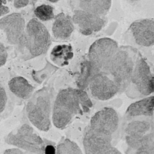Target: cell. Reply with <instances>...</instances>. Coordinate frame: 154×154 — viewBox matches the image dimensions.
<instances>
[{
  "instance_id": "1",
  "label": "cell",
  "mask_w": 154,
  "mask_h": 154,
  "mask_svg": "<svg viewBox=\"0 0 154 154\" xmlns=\"http://www.w3.org/2000/svg\"><path fill=\"white\" fill-rule=\"evenodd\" d=\"M92 105L91 100L84 91L71 88L62 90L54 104L53 123L58 128H63L75 115L88 111Z\"/></svg>"
},
{
  "instance_id": "2",
  "label": "cell",
  "mask_w": 154,
  "mask_h": 154,
  "mask_svg": "<svg viewBox=\"0 0 154 154\" xmlns=\"http://www.w3.org/2000/svg\"><path fill=\"white\" fill-rule=\"evenodd\" d=\"M27 116L30 122L43 131H48L51 125V103L50 94L46 88L32 94L26 107Z\"/></svg>"
},
{
  "instance_id": "3",
  "label": "cell",
  "mask_w": 154,
  "mask_h": 154,
  "mask_svg": "<svg viewBox=\"0 0 154 154\" xmlns=\"http://www.w3.org/2000/svg\"><path fill=\"white\" fill-rule=\"evenodd\" d=\"M52 44L51 36L45 26L38 19L30 20L26 26L25 49L35 58L46 54Z\"/></svg>"
},
{
  "instance_id": "4",
  "label": "cell",
  "mask_w": 154,
  "mask_h": 154,
  "mask_svg": "<svg viewBox=\"0 0 154 154\" xmlns=\"http://www.w3.org/2000/svg\"><path fill=\"white\" fill-rule=\"evenodd\" d=\"M5 142L35 154L45 153L44 140L30 125L24 124L10 132L4 138Z\"/></svg>"
},
{
  "instance_id": "5",
  "label": "cell",
  "mask_w": 154,
  "mask_h": 154,
  "mask_svg": "<svg viewBox=\"0 0 154 154\" xmlns=\"http://www.w3.org/2000/svg\"><path fill=\"white\" fill-rule=\"evenodd\" d=\"M134 67L129 54L124 50H118L111 62L108 73L112 76L119 92L124 91L130 84Z\"/></svg>"
},
{
  "instance_id": "6",
  "label": "cell",
  "mask_w": 154,
  "mask_h": 154,
  "mask_svg": "<svg viewBox=\"0 0 154 154\" xmlns=\"http://www.w3.org/2000/svg\"><path fill=\"white\" fill-rule=\"evenodd\" d=\"M118 50L115 40L108 38L98 39L89 49V61L100 72L107 73L111 62Z\"/></svg>"
},
{
  "instance_id": "7",
  "label": "cell",
  "mask_w": 154,
  "mask_h": 154,
  "mask_svg": "<svg viewBox=\"0 0 154 154\" xmlns=\"http://www.w3.org/2000/svg\"><path fill=\"white\" fill-rule=\"evenodd\" d=\"M26 20L21 14L13 13L0 19V29L5 33L8 43L25 50Z\"/></svg>"
},
{
  "instance_id": "8",
  "label": "cell",
  "mask_w": 154,
  "mask_h": 154,
  "mask_svg": "<svg viewBox=\"0 0 154 154\" xmlns=\"http://www.w3.org/2000/svg\"><path fill=\"white\" fill-rule=\"evenodd\" d=\"M83 145L86 154H121L112 145L111 135L97 132L90 127L85 134Z\"/></svg>"
},
{
  "instance_id": "9",
  "label": "cell",
  "mask_w": 154,
  "mask_h": 154,
  "mask_svg": "<svg viewBox=\"0 0 154 154\" xmlns=\"http://www.w3.org/2000/svg\"><path fill=\"white\" fill-rule=\"evenodd\" d=\"M119 123L116 111L112 108H105L92 117L90 127L97 132L112 135L118 129Z\"/></svg>"
},
{
  "instance_id": "10",
  "label": "cell",
  "mask_w": 154,
  "mask_h": 154,
  "mask_svg": "<svg viewBox=\"0 0 154 154\" xmlns=\"http://www.w3.org/2000/svg\"><path fill=\"white\" fill-rule=\"evenodd\" d=\"M89 85L93 97L99 100H109L119 92L118 87L113 80L103 73L95 75Z\"/></svg>"
},
{
  "instance_id": "11",
  "label": "cell",
  "mask_w": 154,
  "mask_h": 154,
  "mask_svg": "<svg viewBox=\"0 0 154 154\" xmlns=\"http://www.w3.org/2000/svg\"><path fill=\"white\" fill-rule=\"evenodd\" d=\"M131 82L143 95H149L154 91V75L144 59H140L135 66Z\"/></svg>"
},
{
  "instance_id": "12",
  "label": "cell",
  "mask_w": 154,
  "mask_h": 154,
  "mask_svg": "<svg viewBox=\"0 0 154 154\" xmlns=\"http://www.w3.org/2000/svg\"><path fill=\"white\" fill-rule=\"evenodd\" d=\"M73 22L79 28L83 35H89L100 31L104 26L102 16L80 10H75L73 16Z\"/></svg>"
},
{
  "instance_id": "13",
  "label": "cell",
  "mask_w": 154,
  "mask_h": 154,
  "mask_svg": "<svg viewBox=\"0 0 154 154\" xmlns=\"http://www.w3.org/2000/svg\"><path fill=\"white\" fill-rule=\"evenodd\" d=\"M130 29L136 43L148 47L154 44V22L153 19H146L131 24Z\"/></svg>"
},
{
  "instance_id": "14",
  "label": "cell",
  "mask_w": 154,
  "mask_h": 154,
  "mask_svg": "<svg viewBox=\"0 0 154 154\" xmlns=\"http://www.w3.org/2000/svg\"><path fill=\"white\" fill-rule=\"evenodd\" d=\"M154 132L137 136H126V140L130 147L136 154H153L154 153Z\"/></svg>"
},
{
  "instance_id": "15",
  "label": "cell",
  "mask_w": 154,
  "mask_h": 154,
  "mask_svg": "<svg viewBox=\"0 0 154 154\" xmlns=\"http://www.w3.org/2000/svg\"><path fill=\"white\" fill-rule=\"evenodd\" d=\"M78 9L102 16L109 11L112 0H72Z\"/></svg>"
},
{
  "instance_id": "16",
  "label": "cell",
  "mask_w": 154,
  "mask_h": 154,
  "mask_svg": "<svg viewBox=\"0 0 154 154\" xmlns=\"http://www.w3.org/2000/svg\"><path fill=\"white\" fill-rule=\"evenodd\" d=\"M52 31L56 39L65 40L71 36L74 30L72 19L69 15L61 13L54 17Z\"/></svg>"
},
{
  "instance_id": "17",
  "label": "cell",
  "mask_w": 154,
  "mask_h": 154,
  "mask_svg": "<svg viewBox=\"0 0 154 154\" xmlns=\"http://www.w3.org/2000/svg\"><path fill=\"white\" fill-rule=\"evenodd\" d=\"M8 86L13 94L22 100L29 99L34 91V87L22 76L13 77L9 82Z\"/></svg>"
},
{
  "instance_id": "18",
  "label": "cell",
  "mask_w": 154,
  "mask_h": 154,
  "mask_svg": "<svg viewBox=\"0 0 154 154\" xmlns=\"http://www.w3.org/2000/svg\"><path fill=\"white\" fill-rule=\"evenodd\" d=\"M154 96L142 99L131 104L126 114L129 117L152 116L154 113Z\"/></svg>"
},
{
  "instance_id": "19",
  "label": "cell",
  "mask_w": 154,
  "mask_h": 154,
  "mask_svg": "<svg viewBox=\"0 0 154 154\" xmlns=\"http://www.w3.org/2000/svg\"><path fill=\"white\" fill-rule=\"evenodd\" d=\"M72 48L70 45H62L55 46L50 53L51 61L59 66L67 65L73 57Z\"/></svg>"
},
{
  "instance_id": "20",
  "label": "cell",
  "mask_w": 154,
  "mask_h": 154,
  "mask_svg": "<svg viewBox=\"0 0 154 154\" xmlns=\"http://www.w3.org/2000/svg\"><path fill=\"white\" fill-rule=\"evenodd\" d=\"M127 136L144 135L153 131V123L146 120H136L129 122L125 129Z\"/></svg>"
},
{
  "instance_id": "21",
  "label": "cell",
  "mask_w": 154,
  "mask_h": 154,
  "mask_svg": "<svg viewBox=\"0 0 154 154\" xmlns=\"http://www.w3.org/2000/svg\"><path fill=\"white\" fill-rule=\"evenodd\" d=\"M100 73L90 61L85 62L82 67V72L78 79V85L82 88L88 86L92 78Z\"/></svg>"
},
{
  "instance_id": "22",
  "label": "cell",
  "mask_w": 154,
  "mask_h": 154,
  "mask_svg": "<svg viewBox=\"0 0 154 154\" xmlns=\"http://www.w3.org/2000/svg\"><path fill=\"white\" fill-rule=\"evenodd\" d=\"M34 13L41 21H49L54 18V8L50 5L43 4L38 6L34 11Z\"/></svg>"
},
{
  "instance_id": "23",
  "label": "cell",
  "mask_w": 154,
  "mask_h": 154,
  "mask_svg": "<svg viewBox=\"0 0 154 154\" xmlns=\"http://www.w3.org/2000/svg\"><path fill=\"white\" fill-rule=\"evenodd\" d=\"M79 146L73 141L68 139L63 140L57 147V154H82Z\"/></svg>"
},
{
  "instance_id": "24",
  "label": "cell",
  "mask_w": 154,
  "mask_h": 154,
  "mask_svg": "<svg viewBox=\"0 0 154 154\" xmlns=\"http://www.w3.org/2000/svg\"><path fill=\"white\" fill-rule=\"evenodd\" d=\"M11 101L8 91L5 88L0 86V117L5 116L4 113L10 110L8 108L12 106Z\"/></svg>"
},
{
  "instance_id": "25",
  "label": "cell",
  "mask_w": 154,
  "mask_h": 154,
  "mask_svg": "<svg viewBox=\"0 0 154 154\" xmlns=\"http://www.w3.org/2000/svg\"><path fill=\"white\" fill-rule=\"evenodd\" d=\"M8 53L7 48L0 42V67L4 66L8 60Z\"/></svg>"
},
{
  "instance_id": "26",
  "label": "cell",
  "mask_w": 154,
  "mask_h": 154,
  "mask_svg": "<svg viewBox=\"0 0 154 154\" xmlns=\"http://www.w3.org/2000/svg\"><path fill=\"white\" fill-rule=\"evenodd\" d=\"M8 2L13 3L14 7L17 9L22 8L26 7L30 0H8Z\"/></svg>"
},
{
  "instance_id": "27",
  "label": "cell",
  "mask_w": 154,
  "mask_h": 154,
  "mask_svg": "<svg viewBox=\"0 0 154 154\" xmlns=\"http://www.w3.org/2000/svg\"><path fill=\"white\" fill-rule=\"evenodd\" d=\"M7 0H0V17H3L9 13V8L6 6Z\"/></svg>"
},
{
  "instance_id": "28",
  "label": "cell",
  "mask_w": 154,
  "mask_h": 154,
  "mask_svg": "<svg viewBox=\"0 0 154 154\" xmlns=\"http://www.w3.org/2000/svg\"><path fill=\"white\" fill-rule=\"evenodd\" d=\"M45 153L46 154H55V149L52 146H48L45 148Z\"/></svg>"
},
{
  "instance_id": "29",
  "label": "cell",
  "mask_w": 154,
  "mask_h": 154,
  "mask_svg": "<svg viewBox=\"0 0 154 154\" xmlns=\"http://www.w3.org/2000/svg\"><path fill=\"white\" fill-rule=\"evenodd\" d=\"M38 0H31V2H32V5H33L34 8H35V6L36 3L37 2Z\"/></svg>"
},
{
  "instance_id": "30",
  "label": "cell",
  "mask_w": 154,
  "mask_h": 154,
  "mask_svg": "<svg viewBox=\"0 0 154 154\" xmlns=\"http://www.w3.org/2000/svg\"><path fill=\"white\" fill-rule=\"evenodd\" d=\"M47 1L49 2H52V3H56V2H57L59 1V0H47Z\"/></svg>"
},
{
  "instance_id": "31",
  "label": "cell",
  "mask_w": 154,
  "mask_h": 154,
  "mask_svg": "<svg viewBox=\"0 0 154 154\" xmlns=\"http://www.w3.org/2000/svg\"><path fill=\"white\" fill-rule=\"evenodd\" d=\"M131 1L135 2V1H139V0H131Z\"/></svg>"
}]
</instances>
